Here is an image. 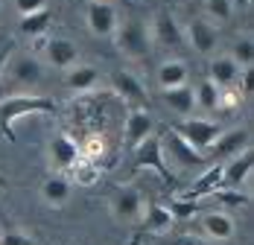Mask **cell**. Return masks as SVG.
Listing matches in <instances>:
<instances>
[{
	"instance_id": "cell-1",
	"label": "cell",
	"mask_w": 254,
	"mask_h": 245,
	"mask_svg": "<svg viewBox=\"0 0 254 245\" xmlns=\"http://www.w3.org/2000/svg\"><path fill=\"white\" fill-rule=\"evenodd\" d=\"M26 114H56V102L47 97H9L0 102V131L6 134L9 143H15V131L12 122Z\"/></svg>"
},
{
	"instance_id": "cell-2",
	"label": "cell",
	"mask_w": 254,
	"mask_h": 245,
	"mask_svg": "<svg viewBox=\"0 0 254 245\" xmlns=\"http://www.w3.org/2000/svg\"><path fill=\"white\" fill-rule=\"evenodd\" d=\"M134 170H155L164 181H176V172L164 161V146L155 134H146L134 149Z\"/></svg>"
},
{
	"instance_id": "cell-3",
	"label": "cell",
	"mask_w": 254,
	"mask_h": 245,
	"mask_svg": "<svg viewBox=\"0 0 254 245\" xmlns=\"http://www.w3.org/2000/svg\"><path fill=\"white\" fill-rule=\"evenodd\" d=\"M114 35H117V47L123 50L128 59H140V56L149 53V32H146L143 21H137V18H131L126 24H117Z\"/></svg>"
},
{
	"instance_id": "cell-4",
	"label": "cell",
	"mask_w": 254,
	"mask_h": 245,
	"mask_svg": "<svg viewBox=\"0 0 254 245\" xmlns=\"http://www.w3.org/2000/svg\"><path fill=\"white\" fill-rule=\"evenodd\" d=\"M85 18H88V29L100 38L114 35L117 29V9L111 0H88V9H85Z\"/></svg>"
},
{
	"instance_id": "cell-5",
	"label": "cell",
	"mask_w": 254,
	"mask_h": 245,
	"mask_svg": "<svg viewBox=\"0 0 254 245\" xmlns=\"http://www.w3.org/2000/svg\"><path fill=\"white\" fill-rule=\"evenodd\" d=\"M176 131L190 143V146H196L199 152H204V149H210V143L219 137V125L213 120H202V117H193V120L181 122V125H176Z\"/></svg>"
},
{
	"instance_id": "cell-6",
	"label": "cell",
	"mask_w": 254,
	"mask_h": 245,
	"mask_svg": "<svg viewBox=\"0 0 254 245\" xmlns=\"http://www.w3.org/2000/svg\"><path fill=\"white\" fill-rule=\"evenodd\" d=\"M187 41H190V47L196 50V53L210 56L216 50V44H219V29L207 18H193L187 24Z\"/></svg>"
},
{
	"instance_id": "cell-7",
	"label": "cell",
	"mask_w": 254,
	"mask_h": 245,
	"mask_svg": "<svg viewBox=\"0 0 254 245\" xmlns=\"http://www.w3.org/2000/svg\"><path fill=\"white\" fill-rule=\"evenodd\" d=\"M252 146V131L249 128H234V131H219V137L210 143V152L216 161H225V158H234L240 152Z\"/></svg>"
},
{
	"instance_id": "cell-8",
	"label": "cell",
	"mask_w": 254,
	"mask_h": 245,
	"mask_svg": "<svg viewBox=\"0 0 254 245\" xmlns=\"http://www.w3.org/2000/svg\"><path fill=\"white\" fill-rule=\"evenodd\" d=\"M41 76H44V70L35 56H12L6 64V79L12 85H35V82H41Z\"/></svg>"
},
{
	"instance_id": "cell-9",
	"label": "cell",
	"mask_w": 254,
	"mask_h": 245,
	"mask_svg": "<svg viewBox=\"0 0 254 245\" xmlns=\"http://www.w3.org/2000/svg\"><path fill=\"white\" fill-rule=\"evenodd\" d=\"M111 82H114V88H117V94L131 102L134 108H143L146 102H149V94H146V85L137 79L134 73H128V70H117V73L111 76Z\"/></svg>"
},
{
	"instance_id": "cell-10",
	"label": "cell",
	"mask_w": 254,
	"mask_h": 245,
	"mask_svg": "<svg viewBox=\"0 0 254 245\" xmlns=\"http://www.w3.org/2000/svg\"><path fill=\"white\" fill-rule=\"evenodd\" d=\"M111 210H114V216L120 222H137L140 213H143V193L134 190V187L120 190L114 196V201H111Z\"/></svg>"
},
{
	"instance_id": "cell-11",
	"label": "cell",
	"mask_w": 254,
	"mask_h": 245,
	"mask_svg": "<svg viewBox=\"0 0 254 245\" xmlns=\"http://www.w3.org/2000/svg\"><path fill=\"white\" fill-rule=\"evenodd\" d=\"M44 56L59 70H67V67L79 64V47L73 41H67V38H50L47 47H44Z\"/></svg>"
},
{
	"instance_id": "cell-12",
	"label": "cell",
	"mask_w": 254,
	"mask_h": 245,
	"mask_svg": "<svg viewBox=\"0 0 254 245\" xmlns=\"http://www.w3.org/2000/svg\"><path fill=\"white\" fill-rule=\"evenodd\" d=\"M152 114L149 111H143V108H131L126 117V149L128 152H134L137 143L146 137V134H152Z\"/></svg>"
},
{
	"instance_id": "cell-13",
	"label": "cell",
	"mask_w": 254,
	"mask_h": 245,
	"mask_svg": "<svg viewBox=\"0 0 254 245\" xmlns=\"http://www.w3.org/2000/svg\"><path fill=\"white\" fill-rule=\"evenodd\" d=\"M254 170V155L246 149L240 155H234L228 164L222 167V187H240V181H246Z\"/></svg>"
},
{
	"instance_id": "cell-14",
	"label": "cell",
	"mask_w": 254,
	"mask_h": 245,
	"mask_svg": "<svg viewBox=\"0 0 254 245\" xmlns=\"http://www.w3.org/2000/svg\"><path fill=\"white\" fill-rule=\"evenodd\" d=\"M152 35L164 44V47H181L184 44V32H181V26L178 21L170 15V12H158L155 15V26H152Z\"/></svg>"
},
{
	"instance_id": "cell-15",
	"label": "cell",
	"mask_w": 254,
	"mask_h": 245,
	"mask_svg": "<svg viewBox=\"0 0 254 245\" xmlns=\"http://www.w3.org/2000/svg\"><path fill=\"white\" fill-rule=\"evenodd\" d=\"M167 149H170V155L176 158L181 167H202V164H204V155L196 146H190V143H187V140L176 131V128L167 134Z\"/></svg>"
},
{
	"instance_id": "cell-16",
	"label": "cell",
	"mask_w": 254,
	"mask_h": 245,
	"mask_svg": "<svg viewBox=\"0 0 254 245\" xmlns=\"http://www.w3.org/2000/svg\"><path fill=\"white\" fill-rule=\"evenodd\" d=\"M216 187H222V164H213L210 170H204L199 175V181L190 187V190H184L178 198H187V201H199V198L210 196Z\"/></svg>"
},
{
	"instance_id": "cell-17",
	"label": "cell",
	"mask_w": 254,
	"mask_h": 245,
	"mask_svg": "<svg viewBox=\"0 0 254 245\" xmlns=\"http://www.w3.org/2000/svg\"><path fill=\"white\" fill-rule=\"evenodd\" d=\"M202 228H204V234H207L210 240H216V243H228L231 237L237 234L234 219H231L228 213H219V210L204 213V216H202Z\"/></svg>"
},
{
	"instance_id": "cell-18",
	"label": "cell",
	"mask_w": 254,
	"mask_h": 245,
	"mask_svg": "<svg viewBox=\"0 0 254 245\" xmlns=\"http://www.w3.org/2000/svg\"><path fill=\"white\" fill-rule=\"evenodd\" d=\"M50 155H53V164H56L59 170H70L79 158H82V149H79L70 137L56 134L50 140Z\"/></svg>"
},
{
	"instance_id": "cell-19",
	"label": "cell",
	"mask_w": 254,
	"mask_h": 245,
	"mask_svg": "<svg viewBox=\"0 0 254 245\" xmlns=\"http://www.w3.org/2000/svg\"><path fill=\"white\" fill-rule=\"evenodd\" d=\"M64 85L70 91H91L100 85V70L91 64H73L64 70Z\"/></svg>"
},
{
	"instance_id": "cell-20",
	"label": "cell",
	"mask_w": 254,
	"mask_h": 245,
	"mask_svg": "<svg viewBox=\"0 0 254 245\" xmlns=\"http://www.w3.org/2000/svg\"><path fill=\"white\" fill-rule=\"evenodd\" d=\"M164 99H167V105L181 114V117H190L193 114V108H196V97H193V88L184 82V85H176V88H164Z\"/></svg>"
},
{
	"instance_id": "cell-21",
	"label": "cell",
	"mask_w": 254,
	"mask_h": 245,
	"mask_svg": "<svg viewBox=\"0 0 254 245\" xmlns=\"http://www.w3.org/2000/svg\"><path fill=\"white\" fill-rule=\"evenodd\" d=\"M143 225V231H149V234H164V231H170L176 219H173V213L164 207V204H158V201H149L146 204V216L140 219Z\"/></svg>"
},
{
	"instance_id": "cell-22",
	"label": "cell",
	"mask_w": 254,
	"mask_h": 245,
	"mask_svg": "<svg viewBox=\"0 0 254 245\" xmlns=\"http://www.w3.org/2000/svg\"><path fill=\"white\" fill-rule=\"evenodd\" d=\"M237 73H240V64L231 56H219L210 61V82H216L219 88H231L237 82Z\"/></svg>"
},
{
	"instance_id": "cell-23",
	"label": "cell",
	"mask_w": 254,
	"mask_h": 245,
	"mask_svg": "<svg viewBox=\"0 0 254 245\" xmlns=\"http://www.w3.org/2000/svg\"><path fill=\"white\" fill-rule=\"evenodd\" d=\"M53 24V12L44 6V9H38V12H29V15H21V32L29 35V38H38V35H44Z\"/></svg>"
},
{
	"instance_id": "cell-24",
	"label": "cell",
	"mask_w": 254,
	"mask_h": 245,
	"mask_svg": "<svg viewBox=\"0 0 254 245\" xmlns=\"http://www.w3.org/2000/svg\"><path fill=\"white\" fill-rule=\"evenodd\" d=\"M187 76H190L187 64L178 61V59H173V61H164V64L158 67V85H161V88H176V85H184V82H187Z\"/></svg>"
},
{
	"instance_id": "cell-25",
	"label": "cell",
	"mask_w": 254,
	"mask_h": 245,
	"mask_svg": "<svg viewBox=\"0 0 254 245\" xmlns=\"http://www.w3.org/2000/svg\"><path fill=\"white\" fill-rule=\"evenodd\" d=\"M219 85L216 82H210V79H204L196 85V91H193V97H196V105L202 108V111H216L219 108Z\"/></svg>"
},
{
	"instance_id": "cell-26",
	"label": "cell",
	"mask_w": 254,
	"mask_h": 245,
	"mask_svg": "<svg viewBox=\"0 0 254 245\" xmlns=\"http://www.w3.org/2000/svg\"><path fill=\"white\" fill-rule=\"evenodd\" d=\"M41 196H44V201H50V204H64L67 196H70V181H64L62 175L47 178L44 187H41Z\"/></svg>"
},
{
	"instance_id": "cell-27",
	"label": "cell",
	"mask_w": 254,
	"mask_h": 245,
	"mask_svg": "<svg viewBox=\"0 0 254 245\" xmlns=\"http://www.w3.org/2000/svg\"><path fill=\"white\" fill-rule=\"evenodd\" d=\"M204 198L219 201L222 207H246V204H249V196H246V193H240L237 187H216L210 196H204Z\"/></svg>"
},
{
	"instance_id": "cell-28",
	"label": "cell",
	"mask_w": 254,
	"mask_h": 245,
	"mask_svg": "<svg viewBox=\"0 0 254 245\" xmlns=\"http://www.w3.org/2000/svg\"><path fill=\"white\" fill-rule=\"evenodd\" d=\"M240 67H249L254 61V41H252V35H240L237 38V44H234V56H231Z\"/></svg>"
},
{
	"instance_id": "cell-29",
	"label": "cell",
	"mask_w": 254,
	"mask_h": 245,
	"mask_svg": "<svg viewBox=\"0 0 254 245\" xmlns=\"http://www.w3.org/2000/svg\"><path fill=\"white\" fill-rule=\"evenodd\" d=\"M199 207H202V201H187V198H173L170 201V213H173V219L181 222V219H190L193 213H199Z\"/></svg>"
},
{
	"instance_id": "cell-30",
	"label": "cell",
	"mask_w": 254,
	"mask_h": 245,
	"mask_svg": "<svg viewBox=\"0 0 254 245\" xmlns=\"http://www.w3.org/2000/svg\"><path fill=\"white\" fill-rule=\"evenodd\" d=\"M70 170H73V175H76V181H79V184H85V187L97 181V167H94V161H91V158H85V155L79 158Z\"/></svg>"
},
{
	"instance_id": "cell-31",
	"label": "cell",
	"mask_w": 254,
	"mask_h": 245,
	"mask_svg": "<svg viewBox=\"0 0 254 245\" xmlns=\"http://www.w3.org/2000/svg\"><path fill=\"white\" fill-rule=\"evenodd\" d=\"M204 9H207V15L216 18L219 24L231 21V15H234V3H231V0H204Z\"/></svg>"
},
{
	"instance_id": "cell-32",
	"label": "cell",
	"mask_w": 254,
	"mask_h": 245,
	"mask_svg": "<svg viewBox=\"0 0 254 245\" xmlns=\"http://www.w3.org/2000/svg\"><path fill=\"white\" fill-rule=\"evenodd\" d=\"M0 245H35V243L29 237H24V234H18V231H6L0 237Z\"/></svg>"
},
{
	"instance_id": "cell-33",
	"label": "cell",
	"mask_w": 254,
	"mask_h": 245,
	"mask_svg": "<svg viewBox=\"0 0 254 245\" xmlns=\"http://www.w3.org/2000/svg\"><path fill=\"white\" fill-rule=\"evenodd\" d=\"M44 6H47V0H15V9H18L21 15L38 12V9H44Z\"/></svg>"
},
{
	"instance_id": "cell-34",
	"label": "cell",
	"mask_w": 254,
	"mask_h": 245,
	"mask_svg": "<svg viewBox=\"0 0 254 245\" xmlns=\"http://www.w3.org/2000/svg\"><path fill=\"white\" fill-rule=\"evenodd\" d=\"M237 79H240L243 94L249 97V94H252V64H249V67H243V73H237Z\"/></svg>"
},
{
	"instance_id": "cell-35",
	"label": "cell",
	"mask_w": 254,
	"mask_h": 245,
	"mask_svg": "<svg viewBox=\"0 0 254 245\" xmlns=\"http://www.w3.org/2000/svg\"><path fill=\"white\" fill-rule=\"evenodd\" d=\"M173 245H207V243H202L199 237H178Z\"/></svg>"
},
{
	"instance_id": "cell-36",
	"label": "cell",
	"mask_w": 254,
	"mask_h": 245,
	"mask_svg": "<svg viewBox=\"0 0 254 245\" xmlns=\"http://www.w3.org/2000/svg\"><path fill=\"white\" fill-rule=\"evenodd\" d=\"M234 6H240V9H252V0H231Z\"/></svg>"
},
{
	"instance_id": "cell-37",
	"label": "cell",
	"mask_w": 254,
	"mask_h": 245,
	"mask_svg": "<svg viewBox=\"0 0 254 245\" xmlns=\"http://www.w3.org/2000/svg\"><path fill=\"white\" fill-rule=\"evenodd\" d=\"M6 187H9V184H6V178L0 175V190H6Z\"/></svg>"
}]
</instances>
